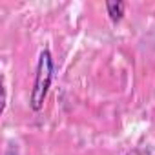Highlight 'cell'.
<instances>
[{"mask_svg": "<svg viewBox=\"0 0 155 155\" xmlns=\"http://www.w3.org/2000/svg\"><path fill=\"white\" fill-rule=\"evenodd\" d=\"M53 79V58L48 49H44L38 57V66H37V77H35V86L31 91V108L38 111L44 104V99L48 95L49 84Z\"/></svg>", "mask_w": 155, "mask_h": 155, "instance_id": "cell-1", "label": "cell"}, {"mask_svg": "<svg viewBox=\"0 0 155 155\" xmlns=\"http://www.w3.org/2000/svg\"><path fill=\"white\" fill-rule=\"evenodd\" d=\"M108 15L113 22H119L124 15V2H106Z\"/></svg>", "mask_w": 155, "mask_h": 155, "instance_id": "cell-2", "label": "cell"}, {"mask_svg": "<svg viewBox=\"0 0 155 155\" xmlns=\"http://www.w3.org/2000/svg\"><path fill=\"white\" fill-rule=\"evenodd\" d=\"M126 155H151V153H150V150H146V148H135V150L128 151Z\"/></svg>", "mask_w": 155, "mask_h": 155, "instance_id": "cell-3", "label": "cell"}]
</instances>
